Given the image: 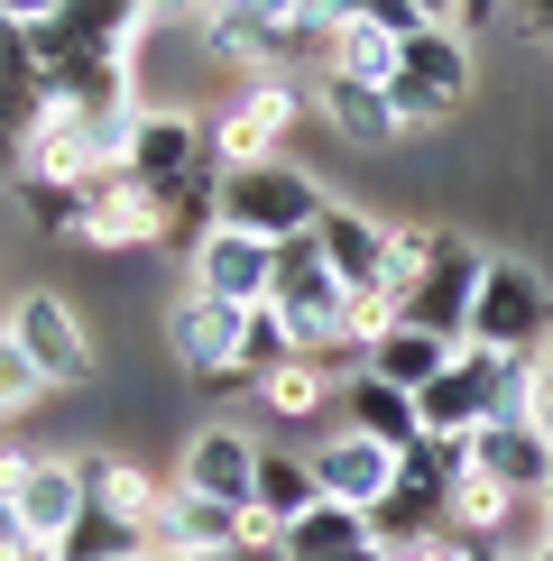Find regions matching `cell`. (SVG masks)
<instances>
[{"label": "cell", "mask_w": 553, "mask_h": 561, "mask_svg": "<svg viewBox=\"0 0 553 561\" xmlns=\"http://www.w3.org/2000/svg\"><path fill=\"white\" fill-rule=\"evenodd\" d=\"M323 203H332V194H323L305 167H286V157H268V167H230V175H222V221H230V230H259L268 249L314 240Z\"/></svg>", "instance_id": "obj_1"}, {"label": "cell", "mask_w": 553, "mask_h": 561, "mask_svg": "<svg viewBox=\"0 0 553 561\" xmlns=\"http://www.w3.org/2000/svg\"><path fill=\"white\" fill-rule=\"evenodd\" d=\"M471 37L461 28H415L406 56H397V83H387V111H397V129H433L452 121L461 102H471Z\"/></svg>", "instance_id": "obj_2"}, {"label": "cell", "mask_w": 553, "mask_h": 561, "mask_svg": "<svg viewBox=\"0 0 553 561\" xmlns=\"http://www.w3.org/2000/svg\"><path fill=\"white\" fill-rule=\"evenodd\" d=\"M0 497H10V516H19L29 543H65L83 525V506H92V479L65 451H0Z\"/></svg>", "instance_id": "obj_3"}, {"label": "cell", "mask_w": 553, "mask_h": 561, "mask_svg": "<svg viewBox=\"0 0 553 561\" xmlns=\"http://www.w3.org/2000/svg\"><path fill=\"white\" fill-rule=\"evenodd\" d=\"M0 332L29 350V368H37L46 387H92V378H102V359H92V332L75 322V304H65L56 286H19V295H10V313H0Z\"/></svg>", "instance_id": "obj_4"}, {"label": "cell", "mask_w": 553, "mask_h": 561, "mask_svg": "<svg viewBox=\"0 0 553 561\" xmlns=\"http://www.w3.org/2000/svg\"><path fill=\"white\" fill-rule=\"evenodd\" d=\"M544 322H553V286H544L526 259H489V276H479V304H471V350L535 359V350H544Z\"/></svg>", "instance_id": "obj_5"}, {"label": "cell", "mask_w": 553, "mask_h": 561, "mask_svg": "<svg viewBox=\"0 0 553 561\" xmlns=\"http://www.w3.org/2000/svg\"><path fill=\"white\" fill-rule=\"evenodd\" d=\"M240 304H222V295H203V286H184L176 304H167V359L184 368L194 387H213V378H230L240 368Z\"/></svg>", "instance_id": "obj_6"}, {"label": "cell", "mask_w": 553, "mask_h": 561, "mask_svg": "<svg viewBox=\"0 0 553 561\" xmlns=\"http://www.w3.org/2000/svg\"><path fill=\"white\" fill-rule=\"evenodd\" d=\"M295 111H305V92H295L286 75H259V83H240V102H230L222 121H213V157H222V175H230V167H268V157L286 148Z\"/></svg>", "instance_id": "obj_7"}, {"label": "cell", "mask_w": 553, "mask_h": 561, "mask_svg": "<svg viewBox=\"0 0 553 561\" xmlns=\"http://www.w3.org/2000/svg\"><path fill=\"white\" fill-rule=\"evenodd\" d=\"M259 460L268 442L240 433V424H194L176 451V488H194V497H222V506H249L259 497Z\"/></svg>", "instance_id": "obj_8"}, {"label": "cell", "mask_w": 553, "mask_h": 561, "mask_svg": "<svg viewBox=\"0 0 553 561\" xmlns=\"http://www.w3.org/2000/svg\"><path fill=\"white\" fill-rule=\"evenodd\" d=\"M479 276H489V249H471L461 230H443V259H433V267H425V286L397 304V322H415V332H443V341H471Z\"/></svg>", "instance_id": "obj_9"}, {"label": "cell", "mask_w": 553, "mask_h": 561, "mask_svg": "<svg viewBox=\"0 0 553 561\" xmlns=\"http://www.w3.org/2000/svg\"><path fill=\"white\" fill-rule=\"evenodd\" d=\"M129 175L148 184V194H167V184H194V175H222L213 129L184 121V111H138V129H129Z\"/></svg>", "instance_id": "obj_10"}, {"label": "cell", "mask_w": 553, "mask_h": 561, "mask_svg": "<svg viewBox=\"0 0 553 561\" xmlns=\"http://www.w3.org/2000/svg\"><path fill=\"white\" fill-rule=\"evenodd\" d=\"M194 286L203 295H222V304H240V313H259V304L276 295V249L259 240V230H213V240L194 249Z\"/></svg>", "instance_id": "obj_11"}, {"label": "cell", "mask_w": 553, "mask_h": 561, "mask_svg": "<svg viewBox=\"0 0 553 561\" xmlns=\"http://www.w3.org/2000/svg\"><path fill=\"white\" fill-rule=\"evenodd\" d=\"M305 460H314L323 497L351 506V516H379V497L397 488V451H387V442H369V433H332V442H314Z\"/></svg>", "instance_id": "obj_12"}, {"label": "cell", "mask_w": 553, "mask_h": 561, "mask_svg": "<svg viewBox=\"0 0 553 561\" xmlns=\"http://www.w3.org/2000/svg\"><path fill=\"white\" fill-rule=\"evenodd\" d=\"M471 451H479V479H498L507 497H544V488H553V442L526 424V414H498V424H479V433H471Z\"/></svg>", "instance_id": "obj_13"}, {"label": "cell", "mask_w": 553, "mask_h": 561, "mask_svg": "<svg viewBox=\"0 0 553 561\" xmlns=\"http://www.w3.org/2000/svg\"><path fill=\"white\" fill-rule=\"evenodd\" d=\"M230 543H249V506L167 488V506H157V525H148V552H230Z\"/></svg>", "instance_id": "obj_14"}, {"label": "cell", "mask_w": 553, "mask_h": 561, "mask_svg": "<svg viewBox=\"0 0 553 561\" xmlns=\"http://www.w3.org/2000/svg\"><path fill=\"white\" fill-rule=\"evenodd\" d=\"M314 249L332 259V276H341L351 295L387 276V221H379V213H360V203H323V221H314ZM379 295H387V286H379Z\"/></svg>", "instance_id": "obj_15"}, {"label": "cell", "mask_w": 553, "mask_h": 561, "mask_svg": "<svg viewBox=\"0 0 553 561\" xmlns=\"http://www.w3.org/2000/svg\"><path fill=\"white\" fill-rule=\"evenodd\" d=\"M157 194L138 175H111V184H92V203H83V230H75V249H157Z\"/></svg>", "instance_id": "obj_16"}, {"label": "cell", "mask_w": 553, "mask_h": 561, "mask_svg": "<svg viewBox=\"0 0 553 561\" xmlns=\"http://www.w3.org/2000/svg\"><path fill=\"white\" fill-rule=\"evenodd\" d=\"M341 433H369V442H387V451H406V442H425V414H415L406 387L351 368V378H341Z\"/></svg>", "instance_id": "obj_17"}, {"label": "cell", "mask_w": 553, "mask_h": 561, "mask_svg": "<svg viewBox=\"0 0 553 561\" xmlns=\"http://www.w3.org/2000/svg\"><path fill=\"white\" fill-rule=\"evenodd\" d=\"M314 506H323L314 460L286 451V442H268V460H259V497H249V534H286L295 516H314Z\"/></svg>", "instance_id": "obj_18"}, {"label": "cell", "mask_w": 553, "mask_h": 561, "mask_svg": "<svg viewBox=\"0 0 553 561\" xmlns=\"http://www.w3.org/2000/svg\"><path fill=\"white\" fill-rule=\"evenodd\" d=\"M461 359V341H443V332H415V322H397V332H387L379 350H369V378H387V387H406V396H425L433 378H443V368Z\"/></svg>", "instance_id": "obj_19"}, {"label": "cell", "mask_w": 553, "mask_h": 561, "mask_svg": "<svg viewBox=\"0 0 553 561\" xmlns=\"http://www.w3.org/2000/svg\"><path fill=\"white\" fill-rule=\"evenodd\" d=\"M259 414H268V424H323V414H341L332 359H286V368L259 387Z\"/></svg>", "instance_id": "obj_20"}, {"label": "cell", "mask_w": 553, "mask_h": 561, "mask_svg": "<svg viewBox=\"0 0 553 561\" xmlns=\"http://www.w3.org/2000/svg\"><path fill=\"white\" fill-rule=\"evenodd\" d=\"M397 56H406V37L369 28V19H341V37L323 46V83H369V92H387V83H397Z\"/></svg>", "instance_id": "obj_21"}, {"label": "cell", "mask_w": 553, "mask_h": 561, "mask_svg": "<svg viewBox=\"0 0 553 561\" xmlns=\"http://www.w3.org/2000/svg\"><path fill=\"white\" fill-rule=\"evenodd\" d=\"M323 121L341 129V148H360V157H387L397 148V111H387V92H369V83H323Z\"/></svg>", "instance_id": "obj_22"}, {"label": "cell", "mask_w": 553, "mask_h": 561, "mask_svg": "<svg viewBox=\"0 0 553 561\" xmlns=\"http://www.w3.org/2000/svg\"><path fill=\"white\" fill-rule=\"evenodd\" d=\"M83 479H92V506H111V516H129V525H157V506H167V488H176V479L138 470V460H121V451H92Z\"/></svg>", "instance_id": "obj_23"}, {"label": "cell", "mask_w": 553, "mask_h": 561, "mask_svg": "<svg viewBox=\"0 0 553 561\" xmlns=\"http://www.w3.org/2000/svg\"><path fill=\"white\" fill-rule=\"evenodd\" d=\"M443 525H452V497H443V488H425V479H406V470H397V488L379 497V516H369V534H379L387 552H397V543H425V534H443Z\"/></svg>", "instance_id": "obj_24"}, {"label": "cell", "mask_w": 553, "mask_h": 561, "mask_svg": "<svg viewBox=\"0 0 553 561\" xmlns=\"http://www.w3.org/2000/svg\"><path fill=\"white\" fill-rule=\"evenodd\" d=\"M443 230H452V221H387V276H379V286L397 295V304L425 286L433 259H443Z\"/></svg>", "instance_id": "obj_25"}, {"label": "cell", "mask_w": 553, "mask_h": 561, "mask_svg": "<svg viewBox=\"0 0 553 561\" xmlns=\"http://www.w3.org/2000/svg\"><path fill=\"white\" fill-rule=\"evenodd\" d=\"M286 359H305V350H295V332H286V313H276V304H259V313L240 322V368H230V378H249V396H259L276 368Z\"/></svg>", "instance_id": "obj_26"}, {"label": "cell", "mask_w": 553, "mask_h": 561, "mask_svg": "<svg viewBox=\"0 0 553 561\" xmlns=\"http://www.w3.org/2000/svg\"><path fill=\"white\" fill-rule=\"evenodd\" d=\"M65 561H129V552H148V525H129V516H111V506H83V525L56 543Z\"/></svg>", "instance_id": "obj_27"}, {"label": "cell", "mask_w": 553, "mask_h": 561, "mask_svg": "<svg viewBox=\"0 0 553 561\" xmlns=\"http://www.w3.org/2000/svg\"><path fill=\"white\" fill-rule=\"evenodd\" d=\"M46 396H56V387H46L37 368H29V350H19L10 332H0V424H19V414H37Z\"/></svg>", "instance_id": "obj_28"}, {"label": "cell", "mask_w": 553, "mask_h": 561, "mask_svg": "<svg viewBox=\"0 0 553 561\" xmlns=\"http://www.w3.org/2000/svg\"><path fill=\"white\" fill-rule=\"evenodd\" d=\"M360 19H369V28H387V37H415V28H425L415 0H360Z\"/></svg>", "instance_id": "obj_29"}, {"label": "cell", "mask_w": 553, "mask_h": 561, "mask_svg": "<svg viewBox=\"0 0 553 561\" xmlns=\"http://www.w3.org/2000/svg\"><path fill=\"white\" fill-rule=\"evenodd\" d=\"M526 424L553 442V350H535V405H526Z\"/></svg>", "instance_id": "obj_30"}, {"label": "cell", "mask_w": 553, "mask_h": 561, "mask_svg": "<svg viewBox=\"0 0 553 561\" xmlns=\"http://www.w3.org/2000/svg\"><path fill=\"white\" fill-rule=\"evenodd\" d=\"M56 10H65V0H0V19H10V28H46Z\"/></svg>", "instance_id": "obj_31"}, {"label": "cell", "mask_w": 553, "mask_h": 561, "mask_svg": "<svg viewBox=\"0 0 553 561\" xmlns=\"http://www.w3.org/2000/svg\"><path fill=\"white\" fill-rule=\"evenodd\" d=\"M19 157H29V138H19V121L0 111V184H19Z\"/></svg>", "instance_id": "obj_32"}, {"label": "cell", "mask_w": 553, "mask_h": 561, "mask_svg": "<svg viewBox=\"0 0 553 561\" xmlns=\"http://www.w3.org/2000/svg\"><path fill=\"white\" fill-rule=\"evenodd\" d=\"M517 28L535 37V46H553V0H517Z\"/></svg>", "instance_id": "obj_33"}, {"label": "cell", "mask_w": 553, "mask_h": 561, "mask_svg": "<svg viewBox=\"0 0 553 561\" xmlns=\"http://www.w3.org/2000/svg\"><path fill=\"white\" fill-rule=\"evenodd\" d=\"M222 561H286V543H276V534H249V543H230Z\"/></svg>", "instance_id": "obj_34"}, {"label": "cell", "mask_w": 553, "mask_h": 561, "mask_svg": "<svg viewBox=\"0 0 553 561\" xmlns=\"http://www.w3.org/2000/svg\"><path fill=\"white\" fill-rule=\"evenodd\" d=\"M489 19H507V0H461V37H471V28H489Z\"/></svg>", "instance_id": "obj_35"}, {"label": "cell", "mask_w": 553, "mask_h": 561, "mask_svg": "<svg viewBox=\"0 0 553 561\" xmlns=\"http://www.w3.org/2000/svg\"><path fill=\"white\" fill-rule=\"evenodd\" d=\"M415 19L425 28H461V0H415Z\"/></svg>", "instance_id": "obj_36"}, {"label": "cell", "mask_w": 553, "mask_h": 561, "mask_svg": "<svg viewBox=\"0 0 553 561\" xmlns=\"http://www.w3.org/2000/svg\"><path fill=\"white\" fill-rule=\"evenodd\" d=\"M0 561H65L56 543H19V552H0Z\"/></svg>", "instance_id": "obj_37"}, {"label": "cell", "mask_w": 553, "mask_h": 561, "mask_svg": "<svg viewBox=\"0 0 553 561\" xmlns=\"http://www.w3.org/2000/svg\"><path fill=\"white\" fill-rule=\"evenodd\" d=\"M461 561H517V552H507V543H471V552H461Z\"/></svg>", "instance_id": "obj_38"}, {"label": "cell", "mask_w": 553, "mask_h": 561, "mask_svg": "<svg viewBox=\"0 0 553 561\" xmlns=\"http://www.w3.org/2000/svg\"><path fill=\"white\" fill-rule=\"evenodd\" d=\"M148 561H222V552H148Z\"/></svg>", "instance_id": "obj_39"}, {"label": "cell", "mask_w": 553, "mask_h": 561, "mask_svg": "<svg viewBox=\"0 0 553 561\" xmlns=\"http://www.w3.org/2000/svg\"><path fill=\"white\" fill-rule=\"evenodd\" d=\"M526 561H553V525H544V543H535V552H526Z\"/></svg>", "instance_id": "obj_40"}, {"label": "cell", "mask_w": 553, "mask_h": 561, "mask_svg": "<svg viewBox=\"0 0 553 561\" xmlns=\"http://www.w3.org/2000/svg\"><path fill=\"white\" fill-rule=\"evenodd\" d=\"M0 56H10V19H0Z\"/></svg>", "instance_id": "obj_41"}, {"label": "cell", "mask_w": 553, "mask_h": 561, "mask_svg": "<svg viewBox=\"0 0 553 561\" xmlns=\"http://www.w3.org/2000/svg\"><path fill=\"white\" fill-rule=\"evenodd\" d=\"M544 516H553V488H544Z\"/></svg>", "instance_id": "obj_42"}, {"label": "cell", "mask_w": 553, "mask_h": 561, "mask_svg": "<svg viewBox=\"0 0 553 561\" xmlns=\"http://www.w3.org/2000/svg\"><path fill=\"white\" fill-rule=\"evenodd\" d=\"M129 561H148V552H129Z\"/></svg>", "instance_id": "obj_43"}]
</instances>
